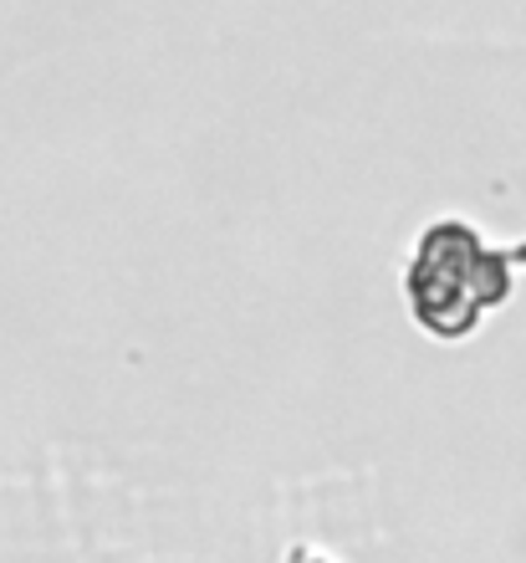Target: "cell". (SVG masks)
<instances>
[{"label":"cell","instance_id":"1","mask_svg":"<svg viewBox=\"0 0 526 563\" xmlns=\"http://www.w3.org/2000/svg\"><path fill=\"white\" fill-rule=\"evenodd\" d=\"M491 241L470 221H429L414 236V256L404 272V297H410L414 323L439 343L470 339L481 328L485 308L475 302V262L485 256Z\"/></svg>","mask_w":526,"mask_h":563},{"label":"cell","instance_id":"2","mask_svg":"<svg viewBox=\"0 0 526 563\" xmlns=\"http://www.w3.org/2000/svg\"><path fill=\"white\" fill-rule=\"evenodd\" d=\"M307 563H322V559H307Z\"/></svg>","mask_w":526,"mask_h":563}]
</instances>
